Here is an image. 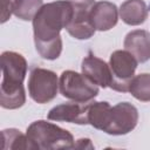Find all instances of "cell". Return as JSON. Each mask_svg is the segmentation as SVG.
<instances>
[{"label": "cell", "mask_w": 150, "mask_h": 150, "mask_svg": "<svg viewBox=\"0 0 150 150\" xmlns=\"http://www.w3.org/2000/svg\"><path fill=\"white\" fill-rule=\"evenodd\" d=\"M59 90V80L54 71L45 68H33L28 79L29 96L38 103L52 101Z\"/></svg>", "instance_id": "cell-6"}, {"label": "cell", "mask_w": 150, "mask_h": 150, "mask_svg": "<svg viewBox=\"0 0 150 150\" xmlns=\"http://www.w3.org/2000/svg\"><path fill=\"white\" fill-rule=\"evenodd\" d=\"M91 102H68L49 110L48 120L76 124H88V110Z\"/></svg>", "instance_id": "cell-9"}, {"label": "cell", "mask_w": 150, "mask_h": 150, "mask_svg": "<svg viewBox=\"0 0 150 150\" xmlns=\"http://www.w3.org/2000/svg\"><path fill=\"white\" fill-rule=\"evenodd\" d=\"M90 19L94 28L96 30H109L116 26L118 20V11L116 5L109 1H98L95 2L91 12Z\"/></svg>", "instance_id": "cell-11"}, {"label": "cell", "mask_w": 150, "mask_h": 150, "mask_svg": "<svg viewBox=\"0 0 150 150\" xmlns=\"http://www.w3.org/2000/svg\"><path fill=\"white\" fill-rule=\"evenodd\" d=\"M124 48L130 52L138 62H145L150 59V33L143 29H136L127 34Z\"/></svg>", "instance_id": "cell-12"}, {"label": "cell", "mask_w": 150, "mask_h": 150, "mask_svg": "<svg viewBox=\"0 0 150 150\" xmlns=\"http://www.w3.org/2000/svg\"><path fill=\"white\" fill-rule=\"evenodd\" d=\"M2 81L0 88V104L5 109H18L26 102L23 80L27 73L26 59L16 52L1 54Z\"/></svg>", "instance_id": "cell-2"}, {"label": "cell", "mask_w": 150, "mask_h": 150, "mask_svg": "<svg viewBox=\"0 0 150 150\" xmlns=\"http://www.w3.org/2000/svg\"><path fill=\"white\" fill-rule=\"evenodd\" d=\"M34 149L27 135L16 129H5L1 131V150Z\"/></svg>", "instance_id": "cell-14"}, {"label": "cell", "mask_w": 150, "mask_h": 150, "mask_svg": "<svg viewBox=\"0 0 150 150\" xmlns=\"http://www.w3.org/2000/svg\"><path fill=\"white\" fill-rule=\"evenodd\" d=\"M27 137L34 149H71L73 135L47 121H35L27 128Z\"/></svg>", "instance_id": "cell-3"}, {"label": "cell", "mask_w": 150, "mask_h": 150, "mask_svg": "<svg viewBox=\"0 0 150 150\" xmlns=\"http://www.w3.org/2000/svg\"><path fill=\"white\" fill-rule=\"evenodd\" d=\"M42 6V0H14L13 14L25 21L33 20Z\"/></svg>", "instance_id": "cell-17"}, {"label": "cell", "mask_w": 150, "mask_h": 150, "mask_svg": "<svg viewBox=\"0 0 150 150\" xmlns=\"http://www.w3.org/2000/svg\"><path fill=\"white\" fill-rule=\"evenodd\" d=\"M129 93L142 102L150 101V74H139L134 76L129 84Z\"/></svg>", "instance_id": "cell-16"}, {"label": "cell", "mask_w": 150, "mask_h": 150, "mask_svg": "<svg viewBox=\"0 0 150 150\" xmlns=\"http://www.w3.org/2000/svg\"><path fill=\"white\" fill-rule=\"evenodd\" d=\"M74 148H81V149L88 148V149H93L94 145L91 144L90 139H88V138H81V139H77V142L74 144Z\"/></svg>", "instance_id": "cell-19"}, {"label": "cell", "mask_w": 150, "mask_h": 150, "mask_svg": "<svg viewBox=\"0 0 150 150\" xmlns=\"http://www.w3.org/2000/svg\"><path fill=\"white\" fill-rule=\"evenodd\" d=\"M120 16L127 25H141L148 18L146 4L143 0H127L121 5Z\"/></svg>", "instance_id": "cell-13"}, {"label": "cell", "mask_w": 150, "mask_h": 150, "mask_svg": "<svg viewBox=\"0 0 150 150\" xmlns=\"http://www.w3.org/2000/svg\"><path fill=\"white\" fill-rule=\"evenodd\" d=\"M59 89L63 97L75 102H90L98 94V86L86 75L73 70H66L61 74Z\"/></svg>", "instance_id": "cell-4"}, {"label": "cell", "mask_w": 150, "mask_h": 150, "mask_svg": "<svg viewBox=\"0 0 150 150\" xmlns=\"http://www.w3.org/2000/svg\"><path fill=\"white\" fill-rule=\"evenodd\" d=\"M71 4L73 16L66 29L73 38L79 40L91 38L96 30L90 19V12L95 0H71Z\"/></svg>", "instance_id": "cell-8"}, {"label": "cell", "mask_w": 150, "mask_h": 150, "mask_svg": "<svg viewBox=\"0 0 150 150\" xmlns=\"http://www.w3.org/2000/svg\"><path fill=\"white\" fill-rule=\"evenodd\" d=\"M138 61L128 50H115L110 55L109 67L111 73L110 88L125 93L129 91V84L135 76Z\"/></svg>", "instance_id": "cell-5"}, {"label": "cell", "mask_w": 150, "mask_h": 150, "mask_svg": "<svg viewBox=\"0 0 150 150\" xmlns=\"http://www.w3.org/2000/svg\"><path fill=\"white\" fill-rule=\"evenodd\" d=\"M82 74L86 75L91 82L100 87H110L111 83V73L110 67L103 60L89 53L82 60Z\"/></svg>", "instance_id": "cell-10"}, {"label": "cell", "mask_w": 150, "mask_h": 150, "mask_svg": "<svg viewBox=\"0 0 150 150\" xmlns=\"http://www.w3.org/2000/svg\"><path fill=\"white\" fill-rule=\"evenodd\" d=\"M73 16L71 0H59L43 5L33 19L34 41L38 53L47 60H55L62 50L60 32L67 28Z\"/></svg>", "instance_id": "cell-1"}, {"label": "cell", "mask_w": 150, "mask_h": 150, "mask_svg": "<svg viewBox=\"0 0 150 150\" xmlns=\"http://www.w3.org/2000/svg\"><path fill=\"white\" fill-rule=\"evenodd\" d=\"M1 2V23L6 22L13 13L14 0H0Z\"/></svg>", "instance_id": "cell-18"}, {"label": "cell", "mask_w": 150, "mask_h": 150, "mask_svg": "<svg viewBox=\"0 0 150 150\" xmlns=\"http://www.w3.org/2000/svg\"><path fill=\"white\" fill-rule=\"evenodd\" d=\"M138 122L137 109L128 102H121L111 107L104 132L110 135H125L130 132Z\"/></svg>", "instance_id": "cell-7"}, {"label": "cell", "mask_w": 150, "mask_h": 150, "mask_svg": "<svg viewBox=\"0 0 150 150\" xmlns=\"http://www.w3.org/2000/svg\"><path fill=\"white\" fill-rule=\"evenodd\" d=\"M111 105L108 102H91L88 110V124L98 130H104Z\"/></svg>", "instance_id": "cell-15"}]
</instances>
